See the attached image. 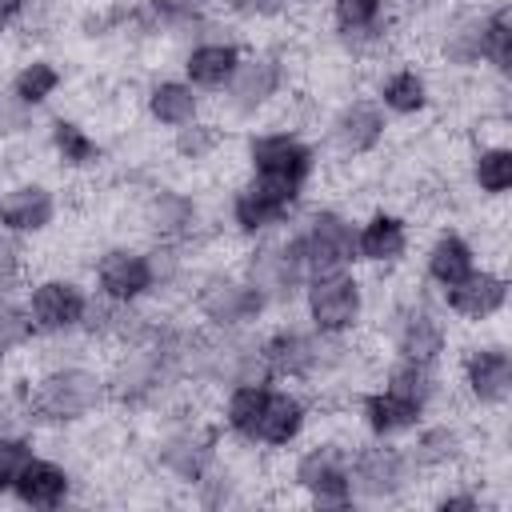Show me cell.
<instances>
[{
	"instance_id": "cell-19",
	"label": "cell",
	"mask_w": 512,
	"mask_h": 512,
	"mask_svg": "<svg viewBox=\"0 0 512 512\" xmlns=\"http://www.w3.org/2000/svg\"><path fill=\"white\" fill-rule=\"evenodd\" d=\"M388 132H392V120L372 100V92H352L324 116V148L348 164L376 156L384 148Z\"/></svg>"
},
{
	"instance_id": "cell-37",
	"label": "cell",
	"mask_w": 512,
	"mask_h": 512,
	"mask_svg": "<svg viewBox=\"0 0 512 512\" xmlns=\"http://www.w3.org/2000/svg\"><path fill=\"white\" fill-rule=\"evenodd\" d=\"M228 140H232L228 124H220V120H208V116H196L192 124H180V128H172L168 152H172V156H176L184 168H200V164L216 160V156L228 148Z\"/></svg>"
},
{
	"instance_id": "cell-6",
	"label": "cell",
	"mask_w": 512,
	"mask_h": 512,
	"mask_svg": "<svg viewBox=\"0 0 512 512\" xmlns=\"http://www.w3.org/2000/svg\"><path fill=\"white\" fill-rule=\"evenodd\" d=\"M284 232L300 256L308 280L356 268V216L344 212L340 204H312Z\"/></svg>"
},
{
	"instance_id": "cell-28",
	"label": "cell",
	"mask_w": 512,
	"mask_h": 512,
	"mask_svg": "<svg viewBox=\"0 0 512 512\" xmlns=\"http://www.w3.org/2000/svg\"><path fill=\"white\" fill-rule=\"evenodd\" d=\"M372 100L388 112V120H416L432 108L436 88H432V76L420 64L404 60V64L380 68V76L372 84Z\"/></svg>"
},
{
	"instance_id": "cell-8",
	"label": "cell",
	"mask_w": 512,
	"mask_h": 512,
	"mask_svg": "<svg viewBox=\"0 0 512 512\" xmlns=\"http://www.w3.org/2000/svg\"><path fill=\"white\" fill-rule=\"evenodd\" d=\"M292 92V60L284 48H248L236 76L220 92V112L228 120H260Z\"/></svg>"
},
{
	"instance_id": "cell-38",
	"label": "cell",
	"mask_w": 512,
	"mask_h": 512,
	"mask_svg": "<svg viewBox=\"0 0 512 512\" xmlns=\"http://www.w3.org/2000/svg\"><path fill=\"white\" fill-rule=\"evenodd\" d=\"M480 56H484V72H492L496 80L508 84L512 72V4L508 0H492L480 12Z\"/></svg>"
},
{
	"instance_id": "cell-45",
	"label": "cell",
	"mask_w": 512,
	"mask_h": 512,
	"mask_svg": "<svg viewBox=\"0 0 512 512\" xmlns=\"http://www.w3.org/2000/svg\"><path fill=\"white\" fill-rule=\"evenodd\" d=\"M300 4H320V0H300Z\"/></svg>"
},
{
	"instance_id": "cell-25",
	"label": "cell",
	"mask_w": 512,
	"mask_h": 512,
	"mask_svg": "<svg viewBox=\"0 0 512 512\" xmlns=\"http://www.w3.org/2000/svg\"><path fill=\"white\" fill-rule=\"evenodd\" d=\"M480 12L484 4H448L440 8V24L432 32V48L436 60L452 72H484V56H480Z\"/></svg>"
},
{
	"instance_id": "cell-33",
	"label": "cell",
	"mask_w": 512,
	"mask_h": 512,
	"mask_svg": "<svg viewBox=\"0 0 512 512\" xmlns=\"http://www.w3.org/2000/svg\"><path fill=\"white\" fill-rule=\"evenodd\" d=\"M464 172H468V184L480 200H504L512 192V148L504 136H484L468 148V160H464Z\"/></svg>"
},
{
	"instance_id": "cell-14",
	"label": "cell",
	"mask_w": 512,
	"mask_h": 512,
	"mask_svg": "<svg viewBox=\"0 0 512 512\" xmlns=\"http://www.w3.org/2000/svg\"><path fill=\"white\" fill-rule=\"evenodd\" d=\"M92 300V284L72 272H44L24 284V312L32 320L36 340H68L80 336L84 312Z\"/></svg>"
},
{
	"instance_id": "cell-40",
	"label": "cell",
	"mask_w": 512,
	"mask_h": 512,
	"mask_svg": "<svg viewBox=\"0 0 512 512\" xmlns=\"http://www.w3.org/2000/svg\"><path fill=\"white\" fill-rule=\"evenodd\" d=\"M32 344H36V332H32L24 304L16 296H0V364H8Z\"/></svg>"
},
{
	"instance_id": "cell-26",
	"label": "cell",
	"mask_w": 512,
	"mask_h": 512,
	"mask_svg": "<svg viewBox=\"0 0 512 512\" xmlns=\"http://www.w3.org/2000/svg\"><path fill=\"white\" fill-rule=\"evenodd\" d=\"M352 408H356L360 432L372 436V440H404V436L428 416L416 400H408V396H400V392H392V388H384V384L360 388V392L352 396Z\"/></svg>"
},
{
	"instance_id": "cell-41",
	"label": "cell",
	"mask_w": 512,
	"mask_h": 512,
	"mask_svg": "<svg viewBox=\"0 0 512 512\" xmlns=\"http://www.w3.org/2000/svg\"><path fill=\"white\" fill-rule=\"evenodd\" d=\"M28 284V252L24 240L0 228V296H16Z\"/></svg>"
},
{
	"instance_id": "cell-44",
	"label": "cell",
	"mask_w": 512,
	"mask_h": 512,
	"mask_svg": "<svg viewBox=\"0 0 512 512\" xmlns=\"http://www.w3.org/2000/svg\"><path fill=\"white\" fill-rule=\"evenodd\" d=\"M392 4H396L400 16H432V12H440V8H448L456 0H392Z\"/></svg>"
},
{
	"instance_id": "cell-22",
	"label": "cell",
	"mask_w": 512,
	"mask_h": 512,
	"mask_svg": "<svg viewBox=\"0 0 512 512\" xmlns=\"http://www.w3.org/2000/svg\"><path fill=\"white\" fill-rule=\"evenodd\" d=\"M404 440H408L404 448H408L420 480H436L444 472H460L464 460H468V428L460 420H452V416H440V412L424 416Z\"/></svg>"
},
{
	"instance_id": "cell-29",
	"label": "cell",
	"mask_w": 512,
	"mask_h": 512,
	"mask_svg": "<svg viewBox=\"0 0 512 512\" xmlns=\"http://www.w3.org/2000/svg\"><path fill=\"white\" fill-rule=\"evenodd\" d=\"M476 264H480L476 240H472L464 228L444 224V228L432 232V240H428L424 252H420V280H424L432 292H440V288L456 284L460 276H468Z\"/></svg>"
},
{
	"instance_id": "cell-34",
	"label": "cell",
	"mask_w": 512,
	"mask_h": 512,
	"mask_svg": "<svg viewBox=\"0 0 512 512\" xmlns=\"http://www.w3.org/2000/svg\"><path fill=\"white\" fill-rule=\"evenodd\" d=\"M268 384L272 380H248V384H228L216 408V424L232 444L256 448V424L268 400Z\"/></svg>"
},
{
	"instance_id": "cell-13",
	"label": "cell",
	"mask_w": 512,
	"mask_h": 512,
	"mask_svg": "<svg viewBox=\"0 0 512 512\" xmlns=\"http://www.w3.org/2000/svg\"><path fill=\"white\" fill-rule=\"evenodd\" d=\"M300 308H304V324L324 332V336H356L368 320V284L364 276H356V268L344 272H328V276H312L300 292Z\"/></svg>"
},
{
	"instance_id": "cell-10",
	"label": "cell",
	"mask_w": 512,
	"mask_h": 512,
	"mask_svg": "<svg viewBox=\"0 0 512 512\" xmlns=\"http://www.w3.org/2000/svg\"><path fill=\"white\" fill-rule=\"evenodd\" d=\"M348 484L356 504H396L420 484V472L400 440L364 436L348 452Z\"/></svg>"
},
{
	"instance_id": "cell-11",
	"label": "cell",
	"mask_w": 512,
	"mask_h": 512,
	"mask_svg": "<svg viewBox=\"0 0 512 512\" xmlns=\"http://www.w3.org/2000/svg\"><path fill=\"white\" fill-rule=\"evenodd\" d=\"M304 196L300 188H288V184H276V180H260V176H248L228 192V204H224V216H228V228L236 240L252 244V240H264V236H276L284 232L300 212H304Z\"/></svg>"
},
{
	"instance_id": "cell-21",
	"label": "cell",
	"mask_w": 512,
	"mask_h": 512,
	"mask_svg": "<svg viewBox=\"0 0 512 512\" xmlns=\"http://www.w3.org/2000/svg\"><path fill=\"white\" fill-rule=\"evenodd\" d=\"M60 188L36 176L0 184V228L16 240H40L60 224Z\"/></svg>"
},
{
	"instance_id": "cell-5",
	"label": "cell",
	"mask_w": 512,
	"mask_h": 512,
	"mask_svg": "<svg viewBox=\"0 0 512 512\" xmlns=\"http://www.w3.org/2000/svg\"><path fill=\"white\" fill-rule=\"evenodd\" d=\"M184 300L196 324L208 332H244V328H260L272 316L268 300L240 276V268H200V272L192 268Z\"/></svg>"
},
{
	"instance_id": "cell-3",
	"label": "cell",
	"mask_w": 512,
	"mask_h": 512,
	"mask_svg": "<svg viewBox=\"0 0 512 512\" xmlns=\"http://www.w3.org/2000/svg\"><path fill=\"white\" fill-rule=\"evenodd\" d=\"M160 420V432L152 440V464L156 472L168 480V484H180V488H196L216 464H220V424L216 416H200L196 404H188L184 396H176L164 412H156Z\"/></svg>"
},
{
	"instance_id": "cell-9",
	"label": "cell",
	"mask_w": 512,
	"mask_h": 512,
	"mask_svg": "<svg viewBox=\"0 0 512 512\" xmlns=\"http://www.w3.org/2000/svg\"><path fill=\"white\" fill-rule=\"evenodd\" d=\"M136 224L144 232L148 244H164V248H196L208 232V208L196 192L180 188V184H164L152 180L140 196H136Z\"/></svg>"
},
{
	"instance_id": "cell-15",
	"label": "cell",
	"mask_w": 512,
	"mask_h": 512,
	"mask_svg": "<svg viewBox=\"0 0 512 512\" xmlns=\"http://www.w3.org/2000/svg\"><path fill=\"white\" fill-rule=\"evenodd\" d=\"M456 388L468 408L500 416L512 404V348L504 336H480L460 348Z\"/></svg>"
},
{
	"instance_id": "cell-31",
	"label": "cell",
	"mask_w": 512,
	"mask_h": 512,
	"mask_svg": "<svg viewBox=\"0 0 512 512\" xmlns=\"http://www.w3.org/2000/svg\"><path fill=\"white\" fill-rule=\"evenodd\" d=\"M44 144H48L56 168H60V172H72V176L96 172V168L104 164V156H108L104 140H100L84 120L64 116V112L48 120V128H44Z\"/></svg>"
},
{
	"instance_id": "cell-24",
	"label": "cell",
	"mask_w": 512,
	"mask_h": 512,
	"mask_svg": "<svg viewBox=\"0 0 512 512\" xmlns=\"http://www.w3.org/2000/svg\"><path fill=\"white\" fill-rule=\"evenodd\" d=\"M312 424V400L304 388L296 384H268V400H264V412H260V424H256V448H268V452H288L304 440Z\"/></svg>"
},
{
	"instance_id": "cell-4",
	"label": "cell",
	"mask_w": 512,
	"mask_h": 512,
	"mask_svg": "<svg viewBox=\"0 0 512 512\" xmlns=\"http://www.w3.org/2000/svg\"><path fill=\"white\" fill-rule=\"evenodd\" d=\"M380 340L388 344L392 356L420 364H440L452 352L448 312L440 308V300L428 292L424 280L388 292V304L380 312Z\"/></svg>"
},
{
	"instance_id": "cell-16",
	"label": "cell",
	"mask_w": 512,
	"mask_h": 512,
	"mask_svg": "<svg viewBox=\"0 0 512 512\" xmlns=\"http://www.w3.org/2000/svg\"><path fill=\"white\" fill-rule=\"evenodd\" d=\"M348 452L352 444L340 436H316L292 456L288 484L304 496L312 508H352V484H348Z\"/></svg>"
},
{
	"instance_id": "cell-12",
	"label": "cell",
	"mask_w": 512,
	"mask_h": 512,
	"mask_svg": "<svg viewBox=\"0 0 512 512\" xmlns=\"http://www.w3.org/2000/svg\"><path fill=\"white\" fill-rule=\"evenodd\" d=\"M328 28L348 60L376 64L400 36V12L392 0H328Z\"/></svg>"
},
{
	"instance_id": "cell-2",
	"label": "cell",
	"mask_w": 512,
	"mask_h": 512,
	"mask_svg": "<svg viewBox=\"0 0 512 512\" xmlns=\"http://www.w3.org/2000/svg\"><path fill=\"white\" fill-rule=\"evenodd\" d=\"M260 352L272 384H296L304 392L340 384L356 364V348L348 344V336H324L292 320H280L260 332Z\"/></svg>"
},
{
	"instance_id": "cell-20",
	"label": "cell",
	"mask_w": 512,
	"mask_h": 512,
	"mask_svg": "<svg viewBox=\"0 0 512 512\" xmlns=\"http://www.w3.org/2000/svg\"><path fill=\"white\" fill-rule=\"evenodd\" d=\"M440 308L448 316H456L460 324L468 328H488L496 324L504 312H508V300H512V280L500 264H476L468 276H460L456 284L440 288L436 292Z\"/></svg>"
},
{
	"instance_id": "cell-7",
	"label": "cell",
	"mask_w": 512,
	"mask_h": 512,
	"mask_svg": "<svg viewBox=\"0 0 512 512\" xmlns=\"http://www.w3.org/2000/svg\"><path fill=\"white\" fill-rule=\"evenodd\" d=\"M240 160L248 176L308 192L320 172V144L300 128H252L240 140Z\"/></svg>"
},
{
	"instance_id": "cell-46",
	"label": "cell",
	"mask_w": 512,
	"mask_h": 512,
	"mask_svg": "<svg viewBox=\"0 0 512 512\" xmlns=\"http://www.w3.org/2000/svg\"><path fill=\"white\" fill-rule=\"evenodd\" d=\"M0 380H4V364H0Z\"/></svg>"
},
{
	"instance_id": "cell-42",
	"label": "cell",
	"mask_w": 512,
	"mask_h": 512,
	"mask_svg": "<svg viewBox=\"0 0 512 512\" xmlns=\"http://www.w3.org/2000/svg\"><path fill=\"white\" fill-rule=\"evenodd\" d=\"M492 504L496 500H488L476 480H456V484H448L432 496V508H440V512H484Z\"/></svg>"
},
{
	"instance_id": "cell-18",
	"label": "cell",
	"mask_w": 512,
	"mask_h": 512,
	"mask_svg": "<svg viewBox=\"0 0 512 512\" xmlns=\"http://www.w3.org/2000/svg\"><path fill=\"white\" fill-rule=\"evenodd\" d=\"M92 292L116 304H156L152 244L112 240L92 256Z\"/></svg>"
},
{
	"instance_id": "cell-36",
	"label": "cell",
	"mask_w": 512,
	"mask_h": 512,
	"mask_svg": "<svg viewBox=\"0 0 512 512\" xmlns=\"http://www.w3.org/2000/svg\"><path fill=\"white\" fill-rule=\"evenodd\" d=\"M60 88H64V68L52 56H28V60H20L16 72L4 84V92L16 104H24L28 112H40L44 104H52Z\"/></svg>"
},
{
	"instance_id": "cell-27",
	"label": "cell",
	"mask_w": 512,
	"mask_h": 512,
	"mask_svg": "<svg viewBox=\"0 0 512 512\" xmlns=\"http://www.w3.org/2000/svg\"><path fill=\"white\" fill-rule=\"evenodd\" d=\"M244 52L248 48L240 40H232V36H200V40H188V48L180 56V76L196 92L220 96L228 88V80L236 76Z\"/></svg>"
},
{
	"instance_id": "cell-23",
	"label": "cell",
	"mask_w": 512,
	"mask_h": 512,
	"mask_svg": "<svg viewBox=\"0 0 512 512\" xmlns=\"http://www.w3.org/2000/svg\"><path fill=\"white\" fill-rule=\"evenodd\" d=\"M412 256V220L396 208H372L364 220H356V264L392 276Z\"/></svg>"
},
{
	"instance_id": "cell-43",
	"label": "cell",
	"mask_w": 512,
	"mask_h": 512,
	"mask_svg": "<svg viewBox=\"0 0 512 512\" xmlns=\"http://www.w3.org/2000/svg\"><path fill=\"white\" fill-rule=\"evenodd\" d=\"M300 0H224V8L244 24H276L284 20Z\"/></svg>"
},
{
	"instance_id": "cell-39",
	"label": "cell",
	"mask_w": 512,
	"mask_h": 512,
	"mask_svg": "<svg viewBox=\"0 0 512 512\" xmlns=\"http://www.w3.org/2000/svg\"><path fill=\"white\" fill-rule=\"evenodd\" d=\"M36 452H40V444L28 428H0V496H12V484L20 480L24 464Z\"/></svg>"
},
{
	"instance_id": "cell-17",
	"label": "cell",
	"mask_w": 512,
	"mask_h": 512,
	"mask_svg": "<svg viewBox=\"0 0 512 512\" xmlns=\"http://www.w3.org/2000/svg\"><path fill=\"white\" fill-rule=\"evenodd\" d=\"M240 276L268 300L272 312H284L300 300L304 284H308V272L288 240V232H276V236H264V240H252L240 256Z\"/></svg>"
},
{
	"instance_id": "cell-1",
	"label": "cell",
	"mask_w": 512,
	"mask_h": 512,
	"mask_svg": "<svg viewBox=\"0 0 512 512\" xmlns=\"http://www.w3.org/2000/svg\"><path fill=\"white\" fill-rule=\"evenodd\" d=\"M12 408L24 428H80L108 408V372L84 356H60L12 384Z\"/></svg>"
},
{
	"instance_id": "cell-30",
	"label": "cell",
	"mask_w": 512,
	"mask_h": 512,
	"mask_svg": "<svg viewBox=\"0 0 512 512\" xmlns=\"http://www.w3.org/2000/svg\"><path fill=\"white\" fill-rule=\"evenodd\" d=\"M72 496H76V472L64 460L44 456V452H36L24 464L20 480L12 484V500L24 508H40V512L64 508V504H72Z\"/></svg>"
},
{
	"instance_id": "cell-32",
	"label": "cell",
	"mask_w": 512,
	"mask_h": 512,
	"mask_svg": "<svg viewBox=\"0 0 512 512\" xmlns=\"http://www.w3.org/2000/svg\"><path fill=\"white\" fill-rule=\"evenodd\" d=\"M140 108L152 128L172 132L180 124H192L196 116H204V92H196L184 76H152L140 92Z\"/></svg>"
},
{
	"instance_id": "cell-35",
	"label": "cell",
	"mask_w": 512,
	"mask_h": 512,
	"mask_svg": "<svg viewBox=\"0 0 512 512\" xmlns=\"http://www.w3.org/2000/svg\"><path fill=\"white\" fill-rule=\"evenodd\" d=\"M436 368H440V364H420V360L392 356V360L384 364L380 384L392 388V392H400V396H408V400H416V404L432 416V412H440L444 400L452 396V392H448V380H444Z\"/></svg>"
}]
</instances>
